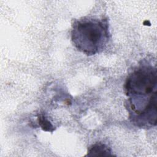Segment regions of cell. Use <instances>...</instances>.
Instances as JSON below:
<instances>
[{"instance_id":"6da1fadb","label":"cell","mask_w":157,"mask_h":157,"mask_svg":"<svg viewBox=\"0 0 157 157\" xmlns=\"http://www.w3.org/2000/svg\"><path fill=\"white\" fill-rule=\"evenodd\" d=\"M124 88L131 122L136 126L153 123L156 120V67L139 66L128 76Z\"/></svg>"},{"instance_id":"7a4b0ae2","label":"cell","mask_w":157,"mask_h":157,"mask_svg":"<svg viewBox=\"0 0 157 157\" xmlns=\"http://www.w3.org/2000/svg\"><path fill=\"white\" fill-rule=\"evenodd\" d=\"M110 36L107 18L83 17L75 20L72 24V43L77 50L87 56L103 51Z\"/></svg>"},{"instance_id":"3957f363","label":"cell","mask_w":157,"mask_h":157,"mask_svg":"<svg viewBox=\"0 0 157 157\" xmlns=\"http://www.w3.org/2000/svg\"><path fill=\"white\" fill-rule=\"evenodd\" d=\"M111 149L105 144L101 142H97L93 144L88 149L86 156H112Z\"/></svg>"},{"instance_id":"277c9868","label":"cell","mask_w":157,"mask_h":157,"mask_svg":"<svg viewBox=\"0 0 157 157\" xmlns=\"http://www.w3.org/2000/svg\"><path fill=\"white\" fill-rule=\"evenodd\" d=\"M38 121H39V124H40V127L44 131L53 132L55 130L53 125L47 119V118L45 117L44 115H40L38 116Z\"/></svg>"}]
</instances>
